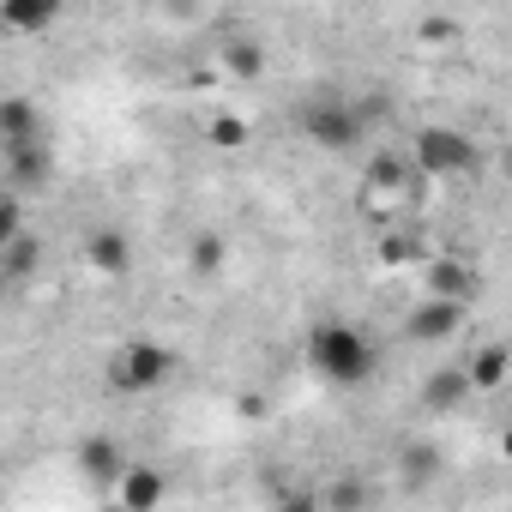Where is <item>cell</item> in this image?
<instances>
[{"mask_svg":"<svg viewBox=\"0 0 512 512\" xmlns=\"http://www.w3.org/2000/svg\"><path fill=\"white\" fill-rule=\"evenodd\" d=\"M163 476L151 470V464H127V476L115 482V500L127 506V512H151V506H163Z\"/></svg>","mask_w":512,"mask_h":512,"instance_id":"12","label":"cell"},{"mask_svg":"<svg viewBox=\"0 0 512 512\" xmlns=\"http://www.w3.org/2000/svg\"><path fill=\"white\" fill-rule=\"evenodd\" d=\"M458 43H464V25L446 19V13H428V19L416 25V49H428V55H446V49H458Z\"/></svg>","mask_w":512,"mask_h":512,"instance_id":"18","label":"cell"},{"mask_svg":"<svg viewBox=\"0 0 512 512\" xmlns=\"http://www.w3.org/2000/svg\"><path fill=\"white\" fill-rule=\"evenodd\" d=\"M37 260H43V247H37L31 229H19V235L0 241V272H7V284H31L37 278Z\"/></svg>","mask_w":512,"mask_h":512,"instance_id":"13","label":"cell"},{"mask_svg":"<svg viewBox=\"0 0 512 512\" xmlns=\"http://www.w3.org/2000/svg\"><path fill=\"white\" fill-rule=\"evenodd\" d=\"M464 308H470V302H452V296H422V302L404 314V338H410V344H440V338H452V332L464 326Z\"/></svg>","mask_w":512,"mask_h":512,"instance_id":"6","label":"cell"},{"mask_svg":"<svg viewBox=\"0 0 512 512\" xmlns=\"http://www.w3.org/2000/svg\"><path fill=\"white\" fill-rule=\"evenodd\" d=\"M79 470H85L91 482H121V476H127V458H121V446H115L109 434H91V440L79 446Z\"/></svg>","mask_w":512,"mask_h":512,"instance_id":"14","label":"cell"},{"mask_svg":"<svg viewBox=\"0 0 512 512\" xmlns=\"http://www.w3.org/2000/svg\"><path fill=\"white\" fill-rule=\"evenodd\" d=\"M235 410H241L247 422H260V416H266V398H260V392H241V398H235Z\"/></svg>","mask_w":512,"mask_h":512,"instance_id":"22","label":"cell"},{"mask_svg":"<svg viewBox=\"0 0 512 512\" xmlns=\"http://www.w3.org/2000/svg\"><path fill=\"white\" fill-rule=\"evenodd\" d=\"M0 139H7V145L43 139V133H37V109H31L25 97H7V103H0Z\"/></svg>","mask_w":512,"mask_h":512,"instance_id":"17","label":"cell"},{"mask_svg":"<svg viewBox=\"0 0 512 512\" xmlns=\"http://www.w3.org/2000/svg\"><path fill=\"white\" fill-rule=\"evenodd\" d=\"M223 73H235L241 85L266 79V49L253 43V37H229V43H223Z\"/></svg>","mask_w":512,"mask_h":512,"instance_id":"16","label":"cell"},{"mask_svg":"<svg viewBox=\"0 0 512 512\" xmlns=\"http://www.w3.org/2000/svg\"><path fill=\"white\" fill-rule=\"evenodd\" d=\"M422 169H416V157H404V151H380L368 169H362V181H356V211L368 217V223H398V217H410L416 211V199H422Z\"/></svg>","mask_w":512,"mask_h":512,"instance_id":"1","label":"cell"},{"mask_svg":"<svg viewBox=\"0 0 512 512\" xmlns=\"http://www.w3.org/2000/svg\"><path fill=\"white\" fill-rule=\"evenodd\" d=\"M187 266H193V278H217L223 272V235H193L187 241Z\"/></svg>","mask_w":512,"mask_h":512,"instance_id":"20","label":"cell"},{"mask_svg":"<svg viewBox=\"0 0 512 512\" xmlns=\"http://www.w3.org/2000/svg\"><path fill=\"white\" fill-rule=\"evenodd\" d=\"M422 296L470 302V296H476V272L458 260V253H434V260H422Z\"/></svg>","mask_w":512,"mask_h":512,"instance_id":"7","label":"cell"},{"mask_svg":"<svg viewBox=\"0 0 512 512\" xmlns=\"http://www.w3.org/2000/svg\"><path fill=\"white\" fill-rule=\"evenodd\" d=\"M67 13V0H0V25L13 37H37Z\"/></svg>","mask_w":512,"mask_h":512,"instance_id":"9","label":"cell"},{"mask_svg":"<svg viewBox=\"0 0 512 512\" xmlns=\"http://www.w3.org/2000/svg\"><path fill=\"white\" fill-rule=\"evenodd\" d=\"M308 368L332 386H362L374 374V344L350 320H314L308 326Z\"/></svg>","mask_w":512,"mask_h":512,"instance_id":"2","label":"cell"},{"mask_svg":"<svg viewBox=\"0 0 512 512\" xmlns=\"http://www.w3.org/2000/svg\"><path fill=\"white\" fill-rule=\"evenodd\" d=\"M85 260L103 272V278H127L133 272V241L121 229H91L85 235Z\"/></svg>","mask_w":512,"mask_h":512,"instance_id":"10","label":"cell"},{"mask_svg":"<svg viewBox=\"0 0 512 512\" xmlns=\"http://www.w3.org/2000/svg\"><path fill=\"white\" fill-rule=\"evenodd\" d=\"M205 139H211L217 151H241V145L253 139V127H247L241 115H211V121H205Z\"/></svg>","mask_w":512,"mask_h":512,"instance_id":"21","label":"cell"},{"mask_svg":"<svg viewBox=\"0 0 512 512\" xmlns=\"http://www.w3.org/2000/svg\"><path fill=\"white\" fill-rule=\"evenodd\" d=\"M49 169H55V151H49V139L7 145V187L31 193V187H43V181H49Z\"/></svg>","mask_w":512,"mask_h":512,"instance_id":"8","label":"cell"},{"mask_svg":"<svg viewBox=\"0 0 512 512\" xmlns=\"http://www.w3.org/2000/svg\"><path fill=\"white\" fill-rule=\"evenodd\" d=\"M470 392H476V386H470V368H434V374L422 380V404H428L434 416H452Z\"/></svg>","mask_w":512,"mask_h":512,"instance_id":"11","label":"cell"},{"mask_svg":"<svg viewBox=\"0 0 512 512\" xmlns=\"http://www.w3.org/2000/svg\"><path fill=\"white\" fill-rule=\"evenodd\" d=\"M464 368H470V386H476V392H500V386L512 380V350H506V344H482Z\"/></svg>","mask_w":512,"mask_h":512,"instance_id":"15","label":"cell"},{"mask_svg":"<svg viewBox=\"0 0 512 512\" xmlns=\"http://www.w3.org/2000/svg\"><path fill=\"white\" fill-rule=\"evenodd\" d=\"M500 458L512 464V422H506V434H500Z\"/></svg>","mask_w":512,"mask_h":512,"instance_id":"24","label":"cell"},{"mask_svg":"<svg viewBox=\"0 0 512 512\" xmlns=\"http://www.w3.org/2000/svg\"><path fill=\"white\" fill-rule=\"evenodd\" d=\"M169 374H175V350H163V344H151V338H133V344H121V350L109 356V368H103L109 392H127V398H139V392H157Z\"/></svg>","mask_w":512,"mask_h":512,"instance_id":"4","label":"cell"},{"mask_svg":"<svg viewBox=\"0 0 512 512\" xmlns=\"http://www.w3.org/2000/svg\"><path fill=\"white\" fill-rule=\"evenodd\" d=\"M410 157H416L422 175H470L482 163V145L464 127H416Z\"/></svg>","mask_w":512,"mask_h":512,"instance_id":"5","label":"cell"},{"mask_svg":"<svg viewBox=\"0 0 512 512\" xmlns=\"http://www.w3.org/2000/svg\"><path fill=\"white\" fill-rule=\"evenodd\" d=\"M296 127H302L320 151H356L374 121L362 115V103H350V97H338V91H320V97H308V103L296 109Z\"/></svg>","mask_w":512,"mask_h":512,"instance_id":"3","label":"cell"},{"mask_svg":"<svg viewBox=\"0 0 512 512\" xmlns=\"http://www.w3.org/2000/svg\"><path fill=\"white\" fill-rule=\"evenodd\" d=\"M416 253H422V247H416V235H404L398 223H386V229H380V241H374V260H380V266H410Z\"/></svg>","mask_w":512,"mask_h":512,"instance_id":"19","label":"cell"},{"mask_svg":"<svg viewBox=\"0 0 512 512\" xmlns=\"http://www.w3.org/2000/svg\"><path fill=\"white\" fill-rule=\"evenodd\" d=\"M494 169H500V181H512V145L500 151V163H494Z\"/></svg>","mask_w":512,"mask_h":512,"instance_id":"23","label":"cell"}]
</instances>
